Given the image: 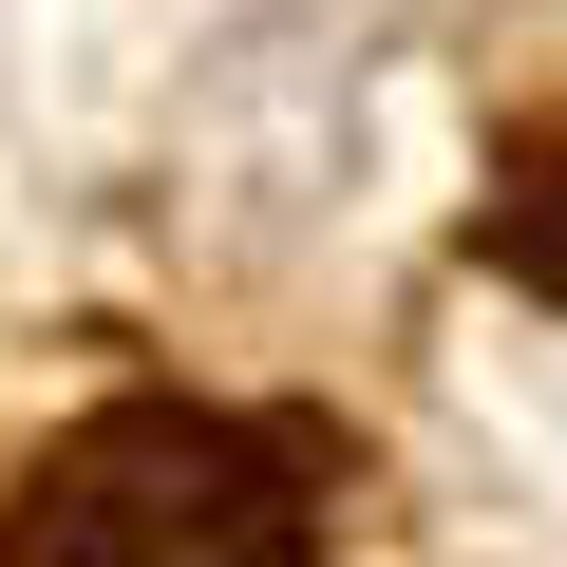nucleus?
Returning <instances> with one entry per match:
<instances>
[{"label": "nucleus", "instance_id": "f03ea898", "mask_svg": "<svg viewBox=\"0 0 567 567\" xmlns=\"http://www.w3.org/2000/svg\"><path fill=\"white\" fill-rule=\"evenodd\" d=\"M492 246H511L529 284H567V133H529V152H511V189H492Z\"/></svg>", "mask_w": 567, "mask_h": 567}, {"label": "nucleus", "instance_id": "f257e3e1", "mask_svg": "<svg viewBox=\"0 0 567 567\" xmlns=\"http://www.w3.org/2000/svg\"><path fill=\"white\" fill-rule=\"evenodd\" d=\"M303 548H322L303 454L246 416H95L0 529V567H303Z\"/></svg>", "mask_w": 567, "mask_h": 567}]
</instances>
